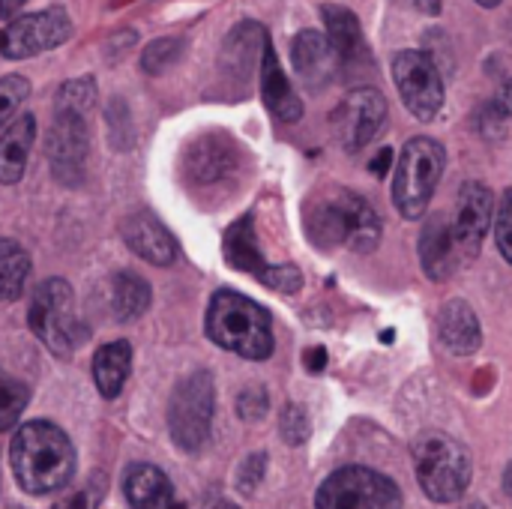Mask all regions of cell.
Instances as JSON below:
<instances>
[{
  "instance_id": "cell-18",
  "label": "cell",
  "mask_w": 512,
  "mask_h": 509,
  "mask_svg": "<svg viewBox=\"0 0 512 509\" xmlns=\"http://www.w3.org/2000/svg\"><path fill=\"white\" fill-rule=\"evenodd\" d=\"M261 96L267 111L282 120V123H297L303 117V99L297 96V90L291 87L273 45H267L264 60H261Z\"/></svg>"
},
{
  "instance_id": "cell-43",
  "label": "cell",
  "mask_w": 512,
  "mask_h": 509,
  "mask_svg": "<svg viewBox=\"0 0 512 509\" xmlns=\"http://www.w3.org/2000/svg\"><path fill=\"white\" fill-rule=\"evenodd\" d=\"M27 0H0V18H12L15 12H21Z\"/></svg>"
},
{
  "instance_id": "cell-42",
  "label": "cell",
  "mask_w": 512,
  "mask_h": 509,
  "mask_svg": "<svg viewBox=\"0 0 512 509\" xmlns=\"http://www.w3.org/2000/svg\"><path fill=\"white\" fill-rule=\"evenodd\" d=\"M408 3L414 9H420L423 15H441V6H444L441 0H408Z\"/></svg>"
},
{
  "instance_id": "cell-20",
  "label": "cell",
  "mask_w": 512,
  "mask_h": 509,
  "mask_svg": "<svg viewBox=\"0 0 512 509\" xmlns=\"http://www.w3.org/2000/svg\"><path fill=\"white\" fill-rule=\"evenodd\" d=\"M456 261H459V255H456V243H453V228L441 216L426 219V225L420 231V264H423L426 276L432 282H444V279H450Z\"/></svg>"
},
{
  "instance_id": "cell-33",
  "label": "cell",
  "mask_w": 512,
  "mask_h": 509,
  "mask_svg": "<svg viewBox=\"0 0 512 509\" xmlns=\"http://www.w3.org/2000/svg\"><path fill=\"white\" fill-rule=\"evenodd\" d=\"M30 96V81L21 75L0 78V126L21 108V102Z\"/></svg>"
},
{
  "instance_id": "cell-17",
  "label": "cell",
  "mask_w": 512,
  "mask_h": 509,
  "mask_svg": "<svg viewBox=\"0 0 512 509\" xmlns=\"http://www.w3.org/2000/svg\"><path fill=\"white\" fill-rule=\"evenodd\" d=\"M123 495L132 509H189L177 501L171 480L156 465H129L123 474Z\"/></svg>"
},
{
  "instance_id": "cell-5",
  "label": "cell",
  "mask_w": 512,
  "mask_h": 509,
  "mask_svg": "<svg viewBox=\"0 0 512 509\" xmlns=\"http://www.w3.org/2000/svg\"><path fill=\"white\" fill-rule=\"evenodd\" d=\"M444 162H447V153L435 138L417 135L402 147L396 171H393V204L405 219L417 222L426 213L441 183Z\"/></svg>"
},
{
  "instance_id": "cell-11",
  "label": "cell",
  "mask_w": 512,
  "mask_h": 509,
  "mask_svg": "<svg viewBox=\"0 0 512 509\" xmlns=\"http://www.w3.org/2000/svg\"><path fill=\"white\" fill-rule=\"evenodd\" d=\"M45 153H48V165H51V174L57 183L81 186L84 174H87V153H90L87 117L69 114V111H54Z\"/></svg>"
},
{
  "instance_id": "cell-35",
  "label": "cell",
  "mask_w": 512,
  "mask_h": 509,
  "mask_svg": "<svg viewBox=\"0 0 512 509\" xmlns=\"http://www.w3.org/2000/svg\"><path fill=\"white\" fill-rule=\"evenodd\" d=\"M267 411H270V396H267L264 387L252 384V387H246V390L237 396V417H240V420L258 423V420L267 417Z\"/></svg>"
},
{
  "instance_id": "cell-45",
  "label": "cell",
  "mask_w": 512,
  "mask_h": 509,
  "mask_svg": "<svg viewBox=\"0 0 512 509\" xmlns=\"http://www.w3.org/2000/svg\"><path fill=\"white\" fill-rule=\"evenodd\" d=\"M477 3H480V6H498L501 0H477Z\"/></svg>"
},
{
  "instance_id": "cell-23",
  "label": "cell",
  "mask_w": 512,
  "mask_h": 509,
  "mask_svg": "<svg viewBox=\"0 0 512 509\" xmlns=\"http://www.w3.org/2000/svg\"><path fill=\"white\" fill-rule=\"evenodd\" d=\"M132 369V348L126 339L108 342L93 354V384L102 399H117Z\"/></svg>"
},
{
  "instance_id": "cell-16",
  "label": "cell",
  "mask_w": 512,
  "mask_h": 509,
  "mask_svg": "<svg viewBox=\"0 0 512 509\" xmlns=\"http://www.w3.org/2000/svg\"><path fill=\"white\" fill-rule=\"evenodd\" d=\"M120 234H123V243L147 264L153 267H168L174 264L177 258V243L174 237L168 234V228L150 216V213H132L123 219L120 225Z\"/></svg>"
},
{
  "instance_id": "cell-36",
  "label": "cell",
  "mask_w": 512,
  "mask_h": 509,
  "mask_svg": "<svg viewBox=\"0 0 512 509\" xmlns=\"http://www.w3.org/2000/svg\"><path fill=\"white\" fill-rule=\"evenodd\" d=\"M102 495H105V474H96L78 492H72L69 498L57 501L51 509H96L99 501H102Z\"/></svg>"
},
{
  "instance_id": "cell-28",
  "label": "cell",
  "mask_w": 512,
  "mask_h": 509,
  "mask_svg": "<svg viewBox=\"0 0 512 509\" xmlns=\"http://www.w3.org/2000/svg\"><path fill=\"white\" fill-rule=\"evenodd\" d=\"M30 402V390L21 378H15L12 372L0 369V435L9 432L18 420L21 411Z\"/></svg>"
},
{
  "instance_id": "cell-26",
  "label": "cell",
  "mask_w": 512,
  "mask_h": 509,
  "mask_svg": "<svg viewBox=\"0 0 512 509\" xmlns=\"http://www.w3.org/2000/svg\"><path fill=\"white\" fill-rule=\"evenodd\" d=\"M150 300H153V294H150L147 279H141L135 270L114 273V279H111V312L117 321L129 324V321L141 318L150 309Z\"/></svg>"
},
{
  "instance_id": "cell-29",
  "label": "cell",
  "mask_w": 512,
  "mask_h": 509,
  "mask_svg": "<svg viewBox=\"0 0 512 509\" xmlns=\"http://www.w3.org/2000/svg\"><path fill=\"white\" fill-rule=\"evenodd\" d=\"M93 105H96V81L90 75L66 81L54 96V111H69V114L87 117L93 111Z\"/></svg>"
},
{
  "instance_id": "cell-9",
  "label": "cell",
  "mask_w": 512,
  "mask_h": 509,
  "mask_svg": "<svg viewBox=\"0 0 512 509\" xmlns=\"http://www.w3.org/2000/svg\"><path fill=\"white\" fill-rule=\"evenodd\" d=\"M393 81L399 87V96L405 102V108L429 123L441 114L444 108V78H441V69L438 63L426 54V51H417V48H408V51H399L393 57Z\"/></svg>"
},
{
  "instance_id": "cell-40",
  "label": "cell",
  "mask_w": 512,
  "mask_h": 509,
  "mask_svg": "<svg viewBox=\"0 0 512 509\" xmlns=\"http://www.w3.org/2000/svg\"><path fill=\"white\" fill-rule=\"evenodd\" d=\"M303 363H306L309 372H324V366H327V351H324L321 345H315V348H309V351L303 354Z\"/></svg>"
},
{
  "instance_id": "cell-31",
  "label": "cell",
  "mask_w": 512,
  "mask_h": 509,
  "mask_svg": "<svg viewBox=\"0 0 512 509\" xmlns=\"http://www.w3.org/2000/svg\"><path fill=\"white\" fill-rule=\"evenodd\" d=\"M279 435L288 447H300L309 441L312 435V423H309V414L303 405H285L282 414H279Z\"/></svg>"
},
{
  "instance_id": "cell-24",
  "label": "cell",
  "mask_w": 512,
  "mask_h": 509,
  "mask_svg": "<svg viewBox=\"0 0 512 509\" xmlns=\"http://www.w3.org/2000/svg\"><path fill=\"white\" fill-rule=\"evenodd\" d=\"M222 255L225 261L234 267V270H243V273H252V276H264V270L270 267L258 249V237H255V222L252 216H240L228 231H225V240H222Z\"/></svg>"
},
{
  "instance_id": "cell-12",
  "label": "cell",
  "mask_w": 512,
  "mask_h": 509,
  "mask_svg": "<svg viewBox=\"0 0 512 509\" xmlns=\"http://www.w3.org/2000/svg\"><path fill=\"white\" fill-rule=\"evenodd\" d=\"M387 123V99L375 87L351 90L333 111V132L348 153L363 150Z\"/></svg>"
},
{
  "instance_id": "cell-25",
  "label": "cell",
  "mask_w": 512,
  "mask_h": 509,
  "mask_svg": "<svg viewBox=\"0 0 512 509\" xmlns=\"http://www.w3.org/2000/svg\"><path fill=\"white\" fill-rule=\"evenodd\" d=\"M321 15H324V24H327V39H330V45L336 48V54H339L342 63L366 54L363 27H360L357 15H354L351 9L327 3V6L321 9Z\"/></svg>"
},
{
  "instance_id": "cell-4",
  "label": "cell",
  "mask_w": 512,
  "mask_h": 509,
  "mask_svg": "<svg viewBox=\"0 0 512 509\" xmlns=\"http://www.w3.org/2000/svg\"><path fill=\"white\" fill-rule=\"evenodd\" d=\"M411 456H414L417 483L435 504H453L468 492L474 477V462L468 447L453 435L423 432L414 438Z\"/></svg>"
},
{
  "instance_id": "cell-14",
  "label": "cell",
  "mask_w": 512,
  "mask_h": 509,
  "mask_svg": "<svg viewBox=\"0 0 512 509\" xmlns=\"http://www.w3.org/2000/svg\"><path fill=\"white\" fill-rule=\"evenodd\" d=\"M183 168L189 183L195 186H216L228 177L237 174L240 168V147L222 135V132H207L195 138L183 156Z\"/></svg>"
},
{
  "instance_id": "cell-44",
  "label": "cell",
  "mask_w": 512,
  "mask_h": 509,
  "mask_svg": "<svg viewBox=\"0 0 512 509\" xmlns=\"http://www.w3.org/2000/svg\"><path fill=\"white\" fill-rule=\"evenodd\" d=\"M204 509H240V507H234V504H228V501H213L210 507H204Z\"/></svg>"
},
{
  "instance_id": "cell-37",
  "label": "cell",
  "mask_w": 512,
  "mask_h": 509,
  "mask_svg": "<svg viewBox=\"0 0 512 509\" xmlns=\"http://www.w3.org/2000/svg\"><path fill=\"white\" fill-rule=\"evenodd\" d=\"M267 474V453H252L243 459V465L237 468V489L243 495H255L258 486L264 483Z\"/></svg>"
},
{
  "instance_id": "cell-15",
  "label": "cell",
  "mask_w": 512,
  "mask_h": 509,
  "mask_svg": "<svg viewBox=\"0 0 512 509\" xmlns=\"http://www.w3.org/2000/svg\"><path fill=\"white\" fill-rule=\"evenodd\" d=\"M291 60H294V72L300 75V81L312 90L327 87L342 63L336 48L330 45L327 33H318V30L297 33V39L291 45Z\"/></svg>"
},
{
  "instance_id": "cell-6",
  "label": "cell",
  "mask_w": 512,
  "mask_h": 509,
  "mask_svg": "<svg viewBox=\"0 0 512 509\" xmlns=\"http://www.w3.org/2000/svg\"><path fill=\"white\" fill-rule=\"evenodd\" d=\"M216 411V384L207 369L183 378L168 402V432L183 453H201L210 441Z\"/></svg>"
},
{
  "instance_id": "cell-13",
  "label": "cell",
  "mask_w": 512,
  "mask_h": 509,
  "mask_svg": "<svg viewBox=\"0 0 512 509\" xmlns=\"http://www.w3.org/2000/svg\"><path fill=\"white\" fill-rule=\"evenodd\" d=\"M495 213L492 189L480 180H468L459 189L456 201V219H453V243L459 261H474L483 249V240L489 234V222Z\"/></svg>"
},
{
  "instance_id": "cell-19",
  "label": "cell",
  "mask_w": 512,
  "mask_h": 509,
  "mask_svg": "<svg viewBox=\"0 0 512 509\" xmlns=\"http://www.w3.org/2000/svg\"><path fill=\"white\" fill-rule=\"evenodd\" d=\"M267 45H270L267 30H264L258 21H243V24H237V27L225 36L222 63H225V69H228L231 75L246 78L255 66H261Z\"/></svg>"
},
{
  "instance_id": "cell-21",
  "label": "cell",
  "mask_w": 512,
  "mask_h": 509,
  "mask_svg": "<svg viewBox=\"0 0 512 509\" xmlns=\"http://www.w3.org/2000/svg\"><path fill=\"white\" fill-rule=\"evenodd\" d=\"M438 336L441 342L459 354V357H468L474 354L480 345H483V330H480V321L474 315V309L465 303V300H450L444 303L441 315H438Z\"/></svg>"
},
{
  "instance_id": "cell-41",
  "label": "cell",
  "mask_w": 512,
  "mask_h": 509,
  "mask_svg": "<svg viewBox=\"0 0 512 509\" xmlns=\"http://www.w3.org/2000/svg\"><path fill=\"white\" fill-rule=\"evenodd\" d=\"M390 165H393V150H390V147H384V150L372 159V165H369V168L375 171V177H384V174L390 171Z\"/></svg>"
},
{
  "instance_id": "cell-2",
  "label": "cell",
  "mask_w": 512,
  "mask_h": 509,
  "mask_svg": "<svg viewBox=\"0 0 512 509\" xmlns=\"http://www.w3.org/2000/svg\"><path fill=\"white\" fill-rule=\"evenodd\" d=\"M15 480L30 495H51L75 474V450L69 438L45 420L24 423L9 447Z\"/></svg>"
},
{
  "instance_id": "cell-39",
  "label": "cell",
  "mask_w": 512,
  "mask_h": 509,
  "mask_svg": "<svg viewBox=\"0 0 512 509\" xmlns=\"http://www.w3.org/2000/svg\"><path fill=\"white\" fill-rule=\"evenodd\" d=\"M492 111H495L501 120L512 117V81H507V84L498 90V96H495V102H492Z\"/></svg>"
},
{
  "instance_id": "cell-10",
  "label": "cell",
  "mask_w": 512,
  "mask_h": 509,
  "mask_svg": "<svg viewBox=\"0 0 512 509\" xmlns=\"http://www.w3.org/2000/svg\"><path fill=\"white\" fill-rule=\"evenodd\" d=\"M69 36H72V21L66 9L51 6L42 12L12 18L6 27H0V54L9 60H24L63 45Z\"/></svg>"
},
{
  "instance_id": "cell-1",
  "label": "cell",
  "mask_w": 512,
  "mask_h": 509,
  "mask_svg": "<svg viewBox=\"0 0 512 509\" xmlns=\"http://www.w3.org/2000/svg\"><path fill=\"white\" fill-rule=\"evenodd\" d=\"M306 231L315 246L369 255L381 243V216L360 192L333 186L309 201Z\"/></svg>"
},
{
  "instance_id": "cell-30",
  "label": "cell",
  "mask_w": 512,
  "mask_h": 509,
  "mask_svg": "<svg viewBox=\"0 0 512 509\" xmlns=\"http://www.w3.org/2000/svg\"><path fill=\"white\" fill-rule=\"evenodd\" d=\"M183 54V39L180 36H162V39H153L144 51H141V69L147 75H159L165 72L171 63H177Z\"/></svg>"
},
{
  "instance_id": "cell-22",
  "label": "cell",
  "mask_w": 512,
  "mask_h": 509,
  "mask_svg": "<svg viewBox=\"0 0 512 509\" xmlns=\"http://www.w3.org/2000/svg\"><path fill=\"white\" fill-rule=\"evenodd\" d=\"M33 138H36V120H33V114H21L0 135V183L3 186H12V183H18L24 177Z\"/></svg>"
},
{
  "instance_id": "cell-8",
  "label": "cell",
  "mask_w": 512,
  "mask_h": 509,
  "mask_svg": "<svg viewBox=\"0 0 512 509\" xmlns=\"http://www.w3.org/2000/svg\"><path fill=\"white\" fill-rule=\"evenodd\" d=\"M315 509H402V492L381 471L348 465L321 483Z\"/></svg>"
},
{
  "instance_id": "cell-38",
  "label": "cell",
  "mask_w": 512,
  "mask_h": 509,
  "mask_svg": "<svg viewBox=\"0 0 512 509\" xmlns=\"http://www.w3.org/2000/svg\"><path fill=\"white\" fill-rule=\"evenodd\" d=\"M495 243L501 249V255L512 264V189H507L498 201V213H495Z\"/></svg>"
},
{
  "instance_id": "cell-32",
  "label": "cell",
  "mask_w": 512,
  "mask_h": 509,
  "mask_svg": "<svg viewBox=\"0 0 512 509\" xmlns=\"http://www.w3.org/2000/svg\"><path fill=\"white\" fill-rule=\"evenodd\" d=\"M105 120H108L111 147L114 150H129L132 147V117H129L126 102L123 99H111L108 111H105Z\"/></svg>"
},
{
  "instance_id": "cell-3",
  "label": "cell",
  "mask_w": 512,
  "mask_h": 509,
  "mask_svg": "<svg viewBox=\"0 0 512 509\" xmlns=\"http://www.w3.org/2000/svg\"><path fill=\"white\" fill-rule=\"evenodd\" d=\"M207 336L219 348L246 360H267L273 354L270 312L231 288L213 294L207 306Z\"/></svg>"
},
{
  "instance_id": "cell-7",
  "label": "cell",
  "mask_w": 512,
  "mask_h": 509,
  "mask_svg": "<svg viewBox=\"0 0 512 509\" xmlns=\"http://www.w3.org/2000/svg\"><path fill=\"white\" fill-rule=\"evenodd\" d=\"M27 321L54 357H72L75 345L84 342V327L75 315L72 285L63 279H48L33 291Z\"/></svg>"
},
{
  "instance_id": "cell-34",
  "label": "cell",
  "mask_w": 512,
  "mask_h": 509,
  "mask_svg": "<svg viewBox=\"0 0 512 509\" xmlns=\"http://www.w3.org/2000/svg\"><path fill=\"white\" fill-rule=\"evenodd\" d=\"M261 282L279 294H297L303 288V273L294 264H270L261 276Z\"/></svg>"
},
{
  "instance_id": "cell-27",
  "label": "cell",
  "mask_w": 512,
  "mask_h": 509,
  "mask_svg": "<svg viewBox=\"0 0 512 509\" xmlns=\"http://www.w3.org/2000/svg\"><path fill=\"white\" fill-rule=\"evenodd\" d=\"M30 276V255L9 237H0V303L18 300Z\"/></svg>"
}]
</instances>
